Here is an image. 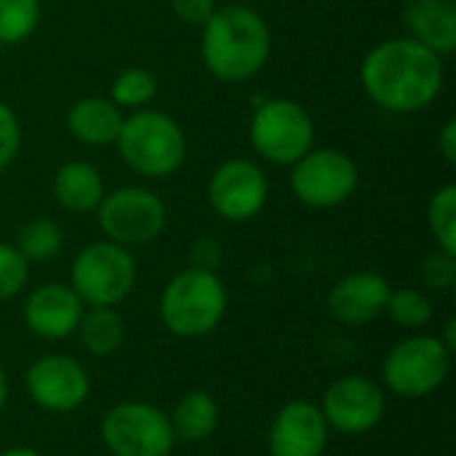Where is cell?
Returning a JSON list of instances; mask_svg holds the SVG:
<instances>
[{
  "mask_svg": "<svg viewBox=\"0 0 456 456\" xmlns=\"http://www.w3.org/2000/svg\"><path fill=\"white\" fill-rule=\"evenodd\" d=\"M444 56L414 37H393L374 45L361 64L366 96L395 115L428 110L444 91Z\"/></svg>",
  "mask_w": 456,
  "mask_h": 456,
  "instance_id": "cell-1",
  "label": "cell"
},
{
  "mask_svg": "<svg viewBox=\"0 0 456 456\" xmlns=\"http://www.w3.org/2000/svg\"><path fill=\"white\" fill-rule=\"evenodd\" d=\"M200 29L203 64L216 80L246 83L265 69L273 35L259 11L238 3L219 5Z\"/></svg>",
  "mask_w": 456,
  "mask_h": 456,
  "instance_id": "cell-2",
  "label": "cell"
},
{
  "mask_svg": "<svg viewBox=\"0 0 456 456\" xmlns=\"http://www.w3.org/2000/svg\"><path fill=\"white\" fill-rule=\"evenodd\" d=\"M227 315V289L216 273L187 267L160 294V321L182 339H200L219 329Z\"/></svg>",
  "mask_w": 456,
  "mask_h": 456,
  "instance_id": "cell-3",
  "label": "cell"
},
{
  "mask_svg": "<svg viewBox=\"0 0 456 456\" xmlns=\"http://www.w3.org/2000/svg\"><path fill=\"white\" fill-rule=\"evenodd\" d=\"M115 144L123 163L147 179H166L176 174L187 158V139L182 126L158 110H136L128 115Z\"/></svg>",
  "mask_w": 456,
  "mask_h": 456,
  "instance_id": "cell-4",
  "label": "cell"
},
{
  "mask_svg": "<svg viewBox=\"0 0 456 456\" xmlns=\"http://www.w3.org/2000/svg\"><path fill=\"white\" fill-rule=\"evenodd\" d=\"M69 286L88 307H115L136 286V259L107 238L88 243L72 262Z\"/></svg>",
  "mask_w": 456,
  "mask_h": 456,
  "instance_id": "cell-5",
  "label": "cell"
},
{
  "mask_svg": "<svg viewBox=\"0 0 456 456\" xmlns=\"http://www.w3.org/2000/svg\"><path fill=\"white\" fill-rule=\"evenodd\" d=\"M452 350L441 342V337L414 334L398 342L382 361L385 387L403 398L417 401L433 395L452 371Z\"/></svg>",
  "mask_w": 456,
  "mask_h": 456,
  "instance_id": "cell-6",
  "label": "cell"
},
{
  "mask_svg": "<svg viewBox=\"0 0 456 456\" xmlns=\"http://www.w3.org/2000/svg\"><path fill=\"white\" fill-rule=\"evenodd\" d=\"M251 147L275 166H294L315 144L310 112L294 99H265L251 118Z\"/></svg>",
  "mask_w": 456,
  "mask_h": 456,
  "instance_id": "cell-7",
  "label": "cell"
},
{
  "mask_svg": "<svg viewBox=\"0 0 456 456\" xmlns=\"http://www.w3.org/2000/svg\"><path fill=\"white\" fill-rule=\"evenodd\" d=\"M102 441L112 456H171L176 446L168 414L142 401L110 409L102 419Z\"/></svg>",
  "mask_w": 456,
  "mask_h": 456,
  "instance_id": "cell-8",
  "label": "cell"
},
{
  "mask_svg": "<svg viewBox=\"0 0 456 456\" xmlns=\"http://www.w3.org/2000/svg\"><path fill=\"white\" fill-rule=\"evenodd\" d=\"M96 216L104 238L126 248L152 243L160 238L168 222V211L160 195L144 187H120L104 192Z\"/></svg>",
  "mask_w": 456,
  "mask_h": 456,
  "instance_id": "cell-9",
  "label": "cell"
},
{
  "mask_svg": "<svg viewBox=\"0 0 456 456\" xmlns=\"http://www.w3.org/2000/svg\"><path fill=\"white\" fill-rule=\"evenodd\" d=\"M358 179L355 160L334 147H313L291 166V190L310 208L342 206L355 195Z\"/></svg>",
  "mask_w": 456,
  "mask_h": 456,
  "instance_id": "cell-10",
  "label": "cell"
},
{
  "mask_svg": "<svg viewBox=\"0 0 456 456\" xmlns=\"http://www.w3.org/2000/svg\"><path fill=\"white\" fill-rule=\"evenodd\" d=\"M387 411V395L385 390L361 374L337 379L321 401V414L329 425V430L345 433V436H363L374 430Z\"/></svg>",
  "mask_w": 456,
  "mask_h": 456,
  "instance_id": "cell-11",
  "label": "cell"
},
{
  "mask_svg": "<svg viewBox=\"0 0 456 456\" xmlns=\"http://www.w3.org/2000/svg\"><path fill=\"white\" fill-rule=\"evenodd\" d=\"M24 387L37 409L67 414L88 401L91 377L86 366L69 355H43L27 369Z\"/></svg>",
  "mask_w": 456,
  "mask_h": 456,
  "instance_id": "cell-12",
  "label": "cell"
},
{
  "mask_svg": "<svg viewBox=\"0 0 456 456\" xmlns=\"http://www.w3.org/2000/svg\"><path fill=\"white\" fill-rule=\"evenodd\" d=\"M270 195L265 171L246 158H230L208 179V203L227 222L254 219Z\"/></svg>",
  "mask_w": 456,
  "mask_h": 456,
  "instance_id": "cell-13",
  "label": "cell"
},
{
  "mask_svg": "<svg viewBox=\"0 0 456 456\" xmlns=\"http://www.w3.org/2000/svg\"><path fill=\"white\" fill-rule=\"evenodd\" d=\"M329 446V425L321 414V406L310 401L286 403L267 436L270 456H323Z\"/></svg>",
  "mask_w": 456,
  "mask_h": 456,
  "instance_id": "cell-14",
  "label": "cell"
},
{
  "mask_svg": "<svg viewBox=\"0 0 456 456\" xmlns=\"http://www.w3.org/2000/svg\"><path fill=\"white\" fill-rule=\"evenodd\" d=\"M86 305L67 283H45L24 302V326L48 342H61L77 331Z\"/></svg>",
  "mask_w": 456,
  "mask_h": 456,
  "instance_id": "cell-15",
  "label": "cell"
},
{
  "mask_svg": "<svg viewBox=\"0 0 456 456\" xmlns=\"http://www.w3.org/2000/svg\"><path fill=\"white\" fill-rule=\"evenodd\" d=\"M390 291L393 289L385 281V275L361 270L334 283V289L329 291L326 307L331 318H337L345 326H366L385 313Z\"/></svg>",
  "mask_w": 456,
  "mask_h": 456,
  "instance_id": "cell-16",
  "label": "cell"
},
{
  "mask_svg": "<svg viewBox=\"0 0 456 456\" xmlns=\"http://www.w3.org/2000/svg\"><path fill=\"white\" fill-rule=\"evenodd\" d=\"M409 37L449 56L456 51V3L454 0H409L403 11Z\"/></svg>",
  "mask_w": 456,
  "mask_h": 456,
  "instance_id": "cell-17",
  "label": "cell"
},
{
  "mask_svg": "<svg viewBox=\"0 0 456 456\" xmlns=\"http://www.w3.org/2000/svg\"><path fill=\"white\" fill-rule=\"evenodd\" d=\"M123 110L104 96H86L77 99L67 112V128L69 134L88 144V147H107L118 142V134L123 128Z\"/></svg>",
  "mask_w": 456,
  "mask_h": 456,
  "instance_id": "cell-18",
  "label": "cell"
},
{
  "mask_svg": "<svg viewBox=\"0 0 456 456\" xmlns=\"http://www.w3.org/2000/svg\"><path fill=\"white\" fill-rule=\"evenodd\" d=\"M51 190H53L56 203L72 214L96 211L107 192L102 171L88 160H67L64 166H59V171L53 174Z\"/></svg>",
  "mask_w": 456,
  "mask_h": 456,
  "instance_id": "cell-19",
  "label": "cell"
},
{
  "mask_svg": "<svg viewBox=\"0 0 456 456\" xmlns=\"http://www.w3.org/2000/svg\"><path fill=\"white\" fill-rule=\"evenodd\" d=\"M176 441L198 444L216 433L219 428V403L206 390H190L179 398L174 411L168 414Z\"/></svg>",
  "mask_w": 456,
  "mask_h": 456,
  "instance_id": "cell-20",
  "label": "cell"
},
{
  "mask_svg": "<svg viewBox=\"0 0 456 456\" xmlns=\"http://www.w3.org/2000/svg\"><path fill=\"white\" fill-rule=\"evenodd\" d=\"M75 334L80 337V345L91 355L107 358L123 347L126 323L115 307H91V310H83V318H80Z\"/></svg>",
  "mask_w": 456,
  "mask_h": 456,
  "instance_id": "cell-21",
  "label": "cell"
},
{
  "mask_svg": "<svg viewBox=\"0 0 456 456\" xmlns=\"http://www.w3.org/2000/svg\"><path fill=\"white\" fill-rule=\"evenodd\" d=\"M16 248L27 262H51L64 248V232L53 219H32L21 227Z\"/></svg>",
  "mask_w": 456,
  "mask_h": 456,
  "instance_id": "cell-22",
  "label": "cell"
},
{
  "mask_svg": "<svg viewBox=\"0 0 456 456\" xmlns=\"http://www.w3.org/2000/svg\"><path fill=\"white\" fill-rule=\"evenodd\" d=\"M155 96H158V77L144 67L123 69L110 86V99L120 110H134V112L144 110Z\"/></svg>",
  "mask_w": 456,
  "mask_h": 456,
  "instance_id": "cell-23",
  "label": "cell"
},
{
  "mask_svg": "<svg viewBox=\"0 0 456 456\" xmlns=\"http://www.w3.org/2000/svg\"><path fill=\"white\" fill-rule=\"evenodd\" d=\"M385 313L401 329L419 331V329H425L433 321V302L419 289H398V291H390Z\"/></svg>",
  "mask_w": 456,
  "mask_h": 456,
  "instance_id": "cell-24",
  "label": "cell"
},
{
  "mask_svg": "<svg viewBox=\"0 0 456 456\" xmlns=\"http://www.w3.org/2000/svg\"><path fill=\"white\" fill-rule=\"evenodd\" d=\"M428 224L438 248L456 254V184L436 190L428 206Z\"/></svg>",
  "mask_w": 456,
  "mask_h": 456,
  "instance_id": "cell-25",
  "label": "cell"
},
{
  "mask_svg": "<svg viewBox=\"0 0 456 456\" xmlns=\"http://www.w3.org/2000/svg\"><path fill=\"white\" fill-rule=\"evenodd\" d=\"M40 21V0H0V43L27 40Z\"/></svg>",
  "mask_w": 456,
  "mask_h": 456,
  "instance_id": "cell-26",
  "label": "cell"
},
{
  "mask_svg": "<svg viewBox=\"0 0 456 456\" xmlns=\"http://www.w3.org/2000/svg\"><path fill=\"white\" fill-rule=\"evenodd\" d=\"M29 278V262L19 254L16 246L0 243V302L21 294Z\"/></svg>",
  "mask_w": 456,
  "mask_h": 456,
  "instance_id": "cell-27",
  "label": "cell"
},
{
  "mask_svg": "<svg viewBox=\"0 0 456 456\" xmlns=\"http://www.w3.org/2000/svg\"><path fill=\"white\" fill-rule=\"evenodd\" d=\"M422 283L433 291H449L456 283V254L444 248L433 251L422 265Z\"/></svg>",
  "mask_w": 456,
  "mask_h": 456,
  "instance_id": "cell-28",
  "label": "cell"
},
{
  "mask_svg": "<svg viewBox=\"0 0 456 456\" xmlns=\"http://www.w3.org/2000/svg\"><path fill=\"white\" fill-rule=\"evenodd\" d=\"M19 147H21L19 118L5 102H0V171H5L13 163V158L19 155Z\"/></svg>",
  "mask_w": 456,
  "mask_h": 456,
  "instance_id": "cell-29",
  "label": "cell"
},
{
  "mask_svg": "<svg viewBox=\"0 0 456 456\" xmlns=\"http://www.w3.org/2000/svg\"><path fill=\"white\" fill-rule=\"evenodd\" d=\"M216 8V0H171L174 16L190 27H203Z\"/></svg>",
  "mask_w": 456,
  "mask_h": 456,
  "instance_id": "cell-30",
  "label": "cell"
},
{
  "mask_svg": "<svg viewBox=\"0 0 456 456\" xmlns=\"http://www.w3.org/2000/svg\"><path fill=\"white\" fill-rule=\"evenodd\" d=\"M190 267H198V270H208V273H216V267L222 265V248L214 238H200L195 240L192 246V254H190Z\"/></svg>",
  "mask_w": 456,
  "mask_h": 456,
  "instance_id": "cell-31",
  "label": "cell"
},
{
  "mask_svg": "<svg viewBox=\"0 0 456 456\" xmlns=\"http://www.w3.org/2000/svg\"><path fill=\"white\" fill-rule=\"evenodd\" d=\"M438 150L446 158V163H456V120H446L438 134Z\"/></svg>",
  "mask_w": 456,
  "mask_h": 456,
  "instance_id": "cell-32",
  "label": "cell"
},
{
  "mask_svg": "<svg viewBox=\"0 0 456 456\" xmlns=\"http://www.w3.org/2000/svg\"><path fill=\"white\" fill-rule=\"evenodd\" d=\"M5 403H8V374L0 363V411L5 409Z\"/></svg>",
  "mask_w": 456,
  "mask_h": 456,
  "instance_id": "cell-33",
  "label": "cell"
},
{
  "mask_svg": "<svg viewBox=\"0 0 456 456\" xmlns=\"http://www.w3.org/2000/svg\"><path fill=\"white\" fill-rule=\"evenodd\" d=\"M0 456H43L37 449H29V446H13V449H5Z\"/></svg>",
  "mask_w": 456,
  "mask_h": 456,
  "instance_id": "cell-34",
  "label": "cell"
},
{
  "mask_svg": "<svg viewBox=\"0 0 456 456\" xmlns=\"http://www.w3.org/2000/svg\"><path fill=\"white\" fill-rule=\"evenodd\" d=\"M323 456H326V454H323Z\"/></svg>",
  "mask_w": 456,
  "mask_h": 456,
  "instance_id": "cell-35",
  "label": "cell"
}]
</instances>
